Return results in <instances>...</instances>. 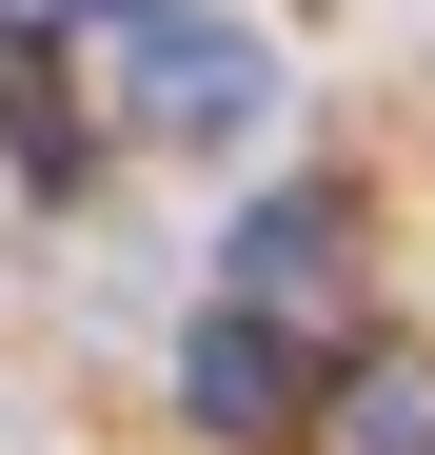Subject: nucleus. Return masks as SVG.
<instances>
[{
	"label": "nucleus",
	"mask_w": 435,
	"mask_h": 455,
	"mask_svg": "<svg viewBox=\"0 0 435 455\" xmlns=\"http://www.w3.org/2000/svg\"><path fill=\"white\" fill-rule=\"evenodd\" d=\"M297 396H317V356L277 337V297H218V317L178 337V416H198V435L277 455V435H297Z\"/></svg>",
	"instance_id": "2"
},
{
	"label": "nucleus",
	"mask_w": 435,
	"mask_h": 455,
	"mask_svg": "<svg viewBox=\"0 0 435 455\" xmlns=\"http://www.w3.org/2000/svg\"><path fill=\"white\" fill-rule=\"evenodd\" d=\"M119 119L178 139V159H218V139L277 119V40H238V20H138L119 40Z\"/></svg>",
	"instance_id": "1"
},
{
	"label": "nucleus",
	"mask_w": 435,
	"mask_h": 455,
	"mask_svg": "<svg viewBox=\"0 0 435 455\" xmlns=\"http://www.w3.org/2000/svg\"><path fill=\"white\" fill-rule=\"evenodd\" d=\"M317 396H336V416H317L336 455H435V376H415V356H336Z\"/></svg>",
	"instance_id": "3"
},
{
	"label": "nucleus",
	"mask_w": 435,
	"mask_h": 455,
	"mask_svg": "<svg viewBox=\"0 0 435 455\" xmlns=\"http://www.w3.org/2000/svg\"><path fill=\"white\" fill-rule=\"evenodd\" d=\"M317 258H336V198H257L238 218V297H297Z\"/></svg>",
	"instance_id": "4"
}]
</instances>
